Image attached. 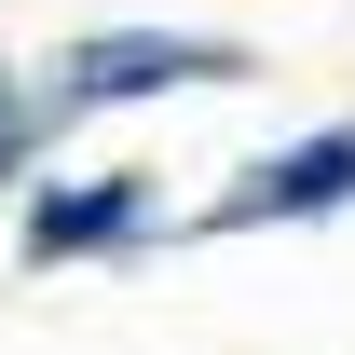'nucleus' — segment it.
<instances>
[{
  "instance_id": "obj_1",
  "label": "nucleus",
  "mask_w": 355,
  "mask_h": 355,
  "mask_svg": "<svg viewBox=\"0 0 355 355\" xmlns=\"http://www.w3.org/2000/svg\"><path fill=\"white\" fill-rule=\"evenodd\" d=\"M246 55L232 42H191V28H110V42H83L69 55V110H110V96H164V83H232Z\"/></svg>"
},
{
  "instance_id": "obj_3",
  "label": "nucleus",
  "mask_w": 355,
  "mask_h": 355,
  "mask_svg": "<svg viewBox=\"0 0 355 355\" xmlns=\"http://www.w3.org/2000/svg\"><path fill=\"white\" fill-rule=\"evenodd\" d=\"M123 219H137V191H83V205H42V219H28V246H42V260H69V246H110Z\"/></svg>"
},
{
  "instance_id": "obj_4",
  "label": "nucleus",
  "mask_w": 355,
  "mask_h": 355,
  "mask_svg": "<svg viewBox=\"0 0 355 355\" xmlns=\"http://www.w3.org/2000/svg\"><path fill=\"white\" fill-rule=\"evenodd\" d=\"M14 164H28V96L0 83V178H14Z\"/></svg>"
},
{
  "instance_id": "obj_2",
  "label": "nucleus",
  "mask_w": 355,
  "mask_h": 355,
  "mask_svg": "<svg viewBox=\"0 0 355 355\" xmlns=\"http://www.w3.org/2000/svg\"><path fill=\"white\" fill-rule=\"evenodd\" d=\"M328 205H355V123H342V137H301L287 164H260V178L219 205V232H260V219H328Z\"/></svg>"
}]
</instances>
